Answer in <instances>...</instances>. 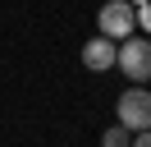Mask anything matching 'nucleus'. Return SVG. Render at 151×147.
I'll return each mask as SVG.
<instances>
[{"mask_svg":"<svg viewBox=\"0 0 151 147\" xmlns=\"http://www.w3.org/2000/svg\"><path fill=\"white\" fill-rule=\"evenodd\" d=\"M96 23H101V32L110 37V41H124V37H133V28H137V5H133V0H105L101 14H96Z\"/></svg>","mask_w":151,"mask_h":147,"instance_id":"1","label":"nucleus"},{"mask_svg":"<svg viewBox=\"0 0 151 147\" xmlns=\"http://www.w3.org/2000/svg\"><path fill=\"white\" fill-rule=\"evenodd\" d=\"M114 64L124 69V78L147 83V78H151V41H147V37H124V41H119V55H114Z\"/></svg>","mask_w":151,"mask_h":147,"instance_id":"2","label":"nucleus"},{"mask_svg":"<svg viewBox=\"0 0 151 147\" xmlns=\"http://www.w3.org/2000/svg\"><path fill=\"white\" fill-rule=\"evenodd\" d=\"M114 110H119V124L128 129V133H142V129H151V92L142 87V83L124 92Z\"/></svg>","mask_w":151,"mask_h":147,"instance_id":"3","label":"nucleus"},{"mask_svg":"<svg viewBox=\"0 0 151 147\" xmlns=\"http://www.w3.org/2000/svg\"><path fill=\"white\" fill-rule=\"evenodd\" d=\"M114 55H119V46L110 41V37H96V41H87L83 46V69H92V74H105V69H114Z\"/></svg>","mask_w":151,"mask_h":147,"instance_id":"4","label":"nucleus"},{"mask_svg":"<svg viewBox=\"0 0 151 147\" xmlns=\"http://www.w3.org/2000/svg\"><path fill=\"white\" fill-rule=\"evenodd\" d=\"M128 143H133V133H128L124 124H114V129H105V133H101V147H128Z\"/></svg>","mask_w":151,"mask_h":147,"instance_id":"5","label":"nucleus"},{"mask_svg":"<svg viewBox=\"0 0 151 147\" xmlns=\"http://www.w3.org/2000/svg\"><path fill=\"white\" fill-rule=\"evenodd\" d=\"M128 147H151V129H142V133H133V143Z\"/></svg>","mask_w":151,"mask_h":147,"instance_id":"6","label":"nucleus"},{"mask_svg":"<svg viewBox=\"0 0 151 147\" xmlns=\"http://www.w3.org/2000/svg\"><path fill=\"white\" fill-rule=\"evenodd\" d=\"M137 18H142V28L151 32V5H142V14H137Z\"/></svg>","mask_w":151,"mask_h":147,"instance_id":"7","label":"nucleus"},{"mask_svg":"<svg viewBox=\"0 0 151 147\" xmlns=\"http://www.w3.org/2000/svg\"><path fill=\"white\" fill-rule=\"evenodd\" d=\"M133 5H147V0H133Z\"/></svg>","mask_w":151,"mask_h":147,"instance_id":"8","label":"nucleus"}]
</instances>
